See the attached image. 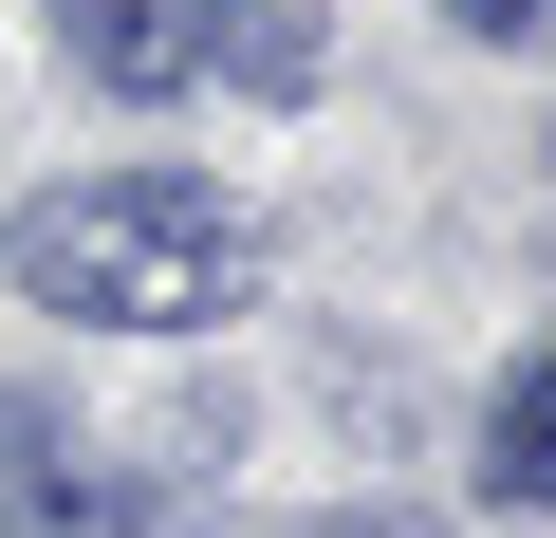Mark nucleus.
Masks as SVG:
<instances>
[{
	"mask_svg": "<svg viewBox=\"0 0 556 538\" xmlns=\"http://www.w3.org/2000/svg\"><path fill=\"white\" fill-rule=\"evenodd\" d=\"M0 279H20L38 316H93V335H204V316L241 298V223H223V186H186V167H93V186L20 204Z\"/></svg>",
	"mask_w": 556,
	"mask_h": 538,
	"instance_id": "f257e3e1",
	"label": "nucleus"
},
{
	"mask_svg": "<svg viewBox=\"0 0 556 538\" xmlns=\"http://www.w3.org/2000/svg\"><path fill=\"white\" fill-rule=\"evenodd\" d=\"M56 57L93 75V93H204L223 75V0H56Z\"/></svg>",
	"mask_w": 556,
	"mask_h": 538,
	"instance_id": "f03ea898",
	"label": "nucleus"
},
{
	"mask_svg": "<svg viewBox=\"0 0 556 538\" xmlns=\"http://www.w3.org/2000/svg\"><path fill=\"white\" fill-rule=\"evenodd\" d=\"M0 538H130V483L38 409V390H0Z\"/></svg>",
	"mask_w": 556,
	"mask_h": 538,
	"instance_id": "7ed1b4c3",
	"label": "nucleus"
},
{
	"mask_svg": "<svg viewBox=\"0 0 556 538\" xmlns=\"http://www.w3.org/2000/svg\"><path fill=\"white\" fill-rule=\"evenodd\" d=\"M482 483H501V501H556V353L501 372V409H482Z\"/></svg>",
	"mask_w": 556,
	"mask_h": 538,
	"instance_id": "20e7f679",
	"label": "nucleus"
},
{
	"mask_svg": "<svg viewBox=\"0 0 556 538\" xmlns=\"http://www.w3.org/2000/svg\"><path fill=\"white\" fill-rule=\"evenodd\" d=\"M445 20H464V38H538L556 0H445Z\"/></svg>",
	"mask_w": 556,
	"mask_h": 538,
	"instance_id": "39448f33",
	"label": "nucleus"
},
{
	"mask_svg": "<svg viewBox=\"0 0 556 538\" xmlns=\"http://www.w3.org/2000/svg\"><path fill=\"white\" fill-rule=\"evenodd\" d=\"M334 538H408V520H334Z\"/></svg>",
	"mask_w": 556,
	"mask_h": 538,
	"instance_id": "423d86ee",
	"label": "nucleus"
}]
</instances>
